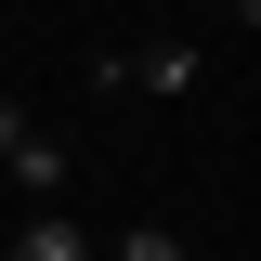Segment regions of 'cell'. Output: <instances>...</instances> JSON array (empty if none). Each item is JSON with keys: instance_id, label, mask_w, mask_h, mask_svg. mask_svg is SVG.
Wrapping results in <instances>:
<instances>
[{"instance_id": "cell-1", "label": "cell", "mask_w": 261, "mask_h": 261, "mask_svg": "<svg viewBox=\"0 0 261 261\" xmlns=\"http://www.w3.org/2000/svg\"><path fill=\"white\" fill-rule=\"evenodd\" d=\"M196 79H209V53H196V39H144V53H92V92H157V105H183Z\"/></svg>"}, {"instance_id": "cell-2", "label": "cell", "mask_w": 261, "mask_h": 261, "mask_svg": "<svg viewBox=\"0 0 261 261\" xmlns=\"http://www.w3.org/2000/svg\"><path fill=\"white\" fill-rule=\"evenodd\" d=\"M0 183L39 196V209L65 196V144H53V130H27V105H13V92H0Z\"/></svg>"}, {"instance_id": "cell-3", "label": "cell", "mask_w": 261, "mask_h": 261, "mask_svg": "<svg viewBox=\"0 0 261 261\" xmlns=\"http://www.w3.org/2000/svg\"><path fill=\"white\" fill-rule=\"evenodd\" d=\"M0 261H92V235H79V209H27V235H0Z\"/></svg>"}, {"instance_id": "cell-4", "label": "cell", "mask_w": 261, "mask_h": 261, "mask_svg": "<svg viewBox=\"0 0 261 261\" xmlns=\"http://www.w3.org/2000/svg\"><path fill=\"white\" fill-rule=\"evenodd\" d=\"M118 261H183V235H170V222H130V235H118Z\"/></svg>"}]
</instances>
